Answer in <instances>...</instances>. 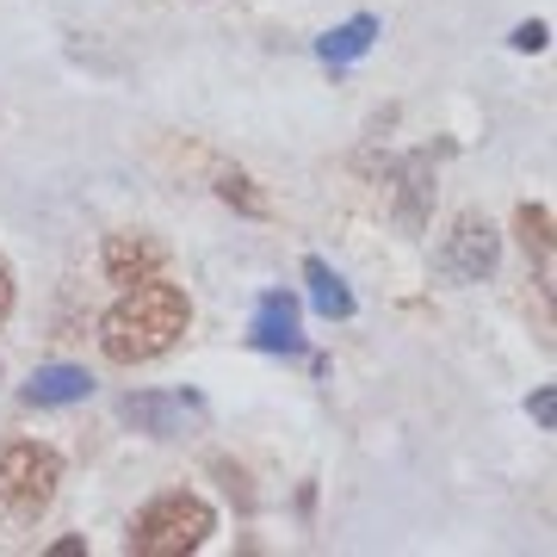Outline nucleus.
<instances>
[{"label":"nucleus","mask_w":557,"mask_h":557,"mask_svg":"<svg viewBox=\"0 0 557 557\" xmlns=\"http://www.w3.org/2000/svg\"><path fill=\"white\" fill-rule=\"evenodd\" d=\"M186 329H193L186 292L168 285V278H143V285H131V292L106 310L100 354L112 359V366H149V359H161Z\"/></svg>","instance_id":"nucleus-1"},{"label":"nucleus","mask_w":557,"mask_h":557,"mask_svg":"<svg viewBox=\"0 0 557 557\" xmlns=\"http://www.w3.org/2000/svg\"><path fill=\"white\" fill-rule=\"evenodd\" d=\"M62 490V458L44 440L0 446V533H32Z\"/></svg>","instance_id":"nucleus-2"},{"label":"nucleus","mask_w":557,"mask_h":557,"mask_svg":"<svg viewBox=\"0 0 557 557\" xmlns=\"http://www.w3.org/2000/svg\"><path fill=\"white\" fill-rule=\"evenodd\" d=\"M211 533H218L211 502L186 496V490H168V496H156L137 520H131L124 552H131V557H186V552H199Z\"/></svg>","instance_id":"nucleus-3"},{"label":"nucleus","mask_w":557,"mask_h":557,"mask_svg":"<svg viewBox=\"0 0 557 557\" xmlns=\"http://www.w3.org/2000/svg\"><path fill=\"white\" fill-rule=\"evenodd\" d=\"M119 416L131 421V428H143L149 440H180V434H193V428H205L211 409H205V397H193V391H143V397L119 403Z\"/></svg>","instance_id":"nucleus-4"},{"label":"nucleus","mask_w":557,"mask_h":557,"mask_svg":"<svg viewBox=\"0 0 557 557\" xmlns=\"http://www.w3.org/2000/svg\"><path fill=\"white\" fill-rule=\"evenodd\" d=\"M496 255H502V236L490 230V218L465 211V218L453 223L446 248H440V273L453 278V285H471V278H483L490 267H496Z\"/></svg>","instance_id":"nucleus-5"},{"label":"nucleus","mask_w":557,"mask_h":557,"mask_svg":"<svg viewBox=\"0 0 557 557\" xmlns=\"http://www.w3.org/2000/svg\"><path fill=\"white\" fill-rule=\"evenodd\" d=\"M100 267H106V278L112 285H143V278H161L168 273V248H161L149 230H119V236H106V248H100Z\"/></svg>","instance_id":"nucleus-6"},{"label":"nucleus","mask_w":557,"mask_h":557,"mask_svg":"<svg viewBox=\"0 0 557 557\" xmlns=\"http://www.w3.org/2000/svg\"><path fill=\"white\" fill-rule=\"evenodd\" d=\"M248 341L260 354H304V335H298V298L292 292H260L255 304V322H248Z\"/></svg>","instance_id":"nucleus-7"},{"label":"nucleus","mask_w":557,"mask_h":557,"mask_svg":"<svg viewBox=\"0 0 557 557\" xmlns=\"http://www.w3.org/2000/svg\"><path fill=\"white\" fill-rule=\"evenodd\" d=\"M87 397H94V379L81 366H38L32 384H25L32 409H69V403H87Z\"/></svg>","instance_id":"nucleus-8"},{"label":"nucleus","mask_w":557,"mask_h":557,"mask_svg":"<svg viewBox=\"0 0 557 557\" xmlns=\"http://www.w3.org/2000/svg\"><path fill=\"white\" fill-rule=\"evenodd\" d=\"M304 285H310V304H317V317H329V322H347L359 310L354 304V292H347V278L329 267V260H304Z\"/></svg>","instance_id":"nucleus-9"},{"label":"nucleus","mask_w":557,"mask_h":557,"mask_svg":"<svg viewBox=\"0 0 557 557\" xmlns=\"http://www.w3.org/2000/svg\"><path fill=\"white\" fill-rule=\"evenodd\" d=\"M372 44H379V20H372V13H354V20L335 25L329 38H317V57L341 69V62H359L366 50H372Z\"/></svg>","instance_id":"nucleus-10"},{"label":"nucleus","mask_w":557,"mask_h":557,"mask_svg":"<svg viewBox=\"0 0 557 557\" xmlns=\"http://www.w3.org/2000/svg\"><path fill=\"white\" fill-rule=\"evenodd\" d=\"M515 230L527 242V255L539 260V285H552V205H520Z\"/></svg>","instance_id":"nucleus-11"},{"label":"nucleus","mask_w":557,"mask_h":557,"mask_svg":"<svg viewBox=\"0 0 557 557\" xmlns=\"http://www.w3.org/2000/svg\"><path fill=\"white\" fill-rule=\"evenodd\" d=\"M218 199L242 205L248 218H267V193H255V180L248 174H218Z\"/></svg>","instance_id":"nucleus-12"},{"label":"nucleus","mask_w":557,"mask_h":557,"mask_svg":"<svg viewBox=\"0 0 557 557\" xmlns=\"http://www.w3.org/2000/svg\"><path fill=\"white\" fill-rule=\"evenodd\" d=\"M403 186H409V193H403V223H409V230H421V199H428V174H421V168H409V180H403Z\"/></svg>","instance_id":"nucleus-13"},{"label":"nucleus","mask_w":557,"mask_h":557,"mask_svg":"<svg viewBox=\"0 0 557 557\" xmlns=\"http://www.w3.org/2000/svg\"><path fill=\"white\" fill-rule=\"evenodd\" d=\"M508 44H515V50H545V44H552V25L527 20V25H515V38H508Z\"/></svg>","instance_id":"nucleus-14"},{"label":"nucleus","mask_w":557,"mask_h":557,"mask_svg":"<svg viewBox=\"0 0 557 557\" xmlns=\"http://www.w3.org/2000/svg\"><path fill=\"white\" fill-rule=\"evenodd\" d=\"M527 409H533V421H539V428H552V421H557V391H539V397L527 403Z\"/></svg>","instance_id":"nucleus-15"},{"label":"nucleus","mask_w":557,"mask_h":557,"mask_svg":"<svg viewBox=\"0 0 557 557\" xmlns=\"http://www.w3.org/2000/svg\"><path fill=\"white\" fill-rule=\"evenodd\" d=\"M13 317V273H7V260H0V322Z\"/></svg>","instance_id":"nucleus-16"}]
</instances>
